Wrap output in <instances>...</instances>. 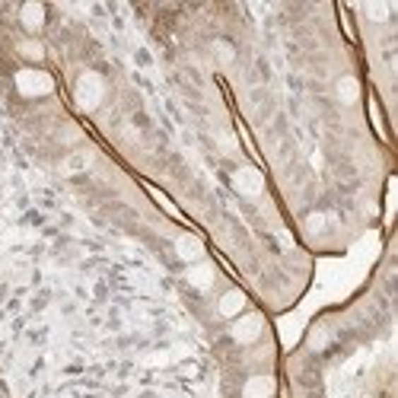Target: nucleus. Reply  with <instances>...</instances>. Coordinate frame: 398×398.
Here are the masks:
<instances>
[{
	"label": "nucleus",
	"mask_w": 398,
	"mask_h": 398,
	"mask_svg": "<svg viewBox=\"0 0 398 398\" xmlns=\"http://www.w3.org/2000/svg\"><path fill=\"white\" fill-rule=\"evenodd\" d=\"M217 312L223 315V319H239V315L245 312V293L242 290H226L217 300Z\"/></svg>",
	"instance_id": "obj_3"
},
{
	"label": "nucleus",
	"mask_w": 398,
	"mask_h": 398,
	"mask_svg": "<svg viewBox=\"0 0 398 398\" xmlns=\"http://www.w3.org/2000/svg\"><path fill=\"white\" fill-rule=\"evenodd\" d=\"M211 48H213V58H217L220 64H233V61H236V48H233V42L217 39Z\"/></svg>",
	"instance_id": "obj_7"
},
{
	"label": "nucleus",
	"mask_w": 398,
	"mask_h": 398,
	"mask_svg": "<svg viewBox=\"0 0 398 398\" xmlns=\"http://www.w3.org/2000/svg\"><path fill=\"white\" fill-rule=\"evenodd\" d=\"M16 52L26 61H33V64H42V61H45V48H42L39 39H23L20 45H16Z\"/></svg>",
	"instance_id": "obj_5"
},
{
	"label": "nucleus",
	"mask_w": 398,
	"mask_h": 398,
	"mask_svg": "<svg viewBox=\"0 0 398 398\" xmlns=\"http://www.w3.org/2000/svg\"><path fill=\"white\" fill-rule=\"evenodd\" d=\"M20 13V26L29 33V39H35V33H42V26H45V7H39V4H26V7L16 10Z\"/></svg>",
	"instance_id": "obj_2"
},
{
	"label": "nucleus",
	"mask_w": 398,
	"mask_h": 398,
	"mask_svg": "<svg viewBox=\"0 0 398 398\" xmlns=\"http://www.w3.org/2000/svg\"><path fill=\"white\" fill-rule=\"evenodd\" d=\"M338 96H341V103H357L360 99V83L353 77H341L338 80Z\"/></svg>",
	"instance_id": "obj_6"
},
{
	"label": "nucleus",
	"mask_w": 398,
	"mask_h": 398,
	"mask_svg": "<svg viewBox=\"0 0 398 398\" xmlns=\"http://www.w3.org/2000/svg\"><path fill=\"white\" fill-rule=\"evenodd\" d=\"M242 398H274V376H252L242 385Z\"/></svg>",
	"instance_id": "obj_4"
},
{
	"label": "nucleus",
	"mask_w": 398,
	"mask_h": 398,
	"mask_svg": "<svg viewBox=\"0 0 398 398\" xmlns=\"http://www.w3.org/2000/svg\"><path fill=\"white\" fill-rule=\"evenodd\" d=\"M233 322H236V325H233V338H236V344H255V341L262 338V328H264L262 315L242 312L239 319H233Z\"/></svg>",
	"instance_id": "obj_1"
}]
</instances>
